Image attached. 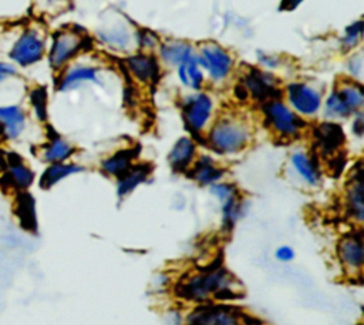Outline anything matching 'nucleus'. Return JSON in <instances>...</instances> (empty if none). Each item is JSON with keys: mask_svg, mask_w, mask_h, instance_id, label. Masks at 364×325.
Returning a JSON list of instances; mask_svg holds the SVG:
<instances>
[{"mask_svg": "<svg viewBox=\"0 0 364 325\" xmlns=\"http://www.w3.org/2000/svg\"><path fill=\"white\" fill-rule=\"evenodd\" d=\"M237 287L236 278L225 267L213 265L181 279L175 285V294L178 298L193 304L212 299L232 301L237 298Z\"/></svg>", "mask_w": 364, "mask_h": 325, "instance_id": "f257e3e1", "label": "nucleus"}, {"mask_svg": "<svg viewBox=\"0 0 364 325\" xmlns=\"http://www.w3.org/2000/svg\"><path fill=\"white\" fill-rule=\"evenodd\" d=\"M3 43L0 57L7 58L21 71L36 67L46 58L48 38L40 24L23 23L3 34Z\"/></svg>", "mask_w": 364, "mask_h": 325, "instance_id": "f03ea898", "label": "nucleus"}, {"mask_svg": "<svg viewBox=\"0 0 364 325\" xmlns=\"http://www.w3.org/2000/svg\"><path fill=\"white\" fill-rule=\"evenodd\" d=\"M252 141L250 124L237 115H223L208 131V145L220 155H232L243 151Z\"/></svg>", "mask_w": 364, "mask_h": 325, "instance_id": "7ed1b4c3", "label": "nucleus"}, {"mask_svg": "<svg viewBox=\"0 0 364 325\" xmlns=\"http://www.w3.org/2000/svg\"><path fill=\"white\" fill-rule=\"evenodd\" d=\"M91 47V40L75 29L63 27L55 30L47 43L46 60L54 73H60L82 51Z\"/></svg>", "mask_w": 364, "mask_h": 325, "instance_id": "20e7f679", "label": "nucleus"}, {"mask_svg": "<svg viewBox=\"0 0 364 325\" xmlns=\"http://www.w3.org/2000/svg\"><path fill=\"white\" fill-rule=\"evenodd\" d=\"M36 181V172L27 160L10 147L0 150V188L6 192L28 191Z\"/></svg>", "mask_w": 364, "mask_h": 325, "instance_id": "39448f33", "label": "nucleus"}, {"mask_svg": "<svg viewBox=\"0 0 364 325\" xmlns=\"http://www.w3.org/2000/svg\"><path fill=\"white\" fill-rule=\"evenodd\" d=\"M262 113L266 127L280 138H297L306 127V121L296 114L280 98H273L262 104Z\"/></svg>", "mask_w": 364, "mask_h": 325, "instance_id": "423d86ee", "label": "nucleus"}, {"mask_svg": "<svg viewBox=\"0 0 364 325\" xmlns=\"http://www.w3.org/2000/svg\"><path fill=\"white\" fill-rule=\"evenodd\" d=\"M247 314L223 302L198 304L186 316L185 325H246Z\"/></svg>", "mask_w": 364, "mask_h": 325, "instance_id": "0eeeda50", "label": "nucleus"}, {"mask_svg": "<svg viewBox=\"0 0 364 325\" xmlns=\"http://www.w3.org/2000/svg\"><path fill=\"white\" fill-rule=\"evenodd\" d=\"M30 114L21 101L0 103V145L20 143L30 127Z\"/></svg>", "mask_w": 364, "mask_h": 325, "instance_id": "6e6552de", "label": "nucleus"}, {"mask_svg": "<svg viewBox=\"0 0 364 325\" xmlns=\"http://www.w3.org/2000/svg\"><path fill=\"white\" fill-rule=\"evenodd\" d=\"M181 111L186 128L192 134L199 135L210 121L213 113V101L206 93L189 94L182 100Z\"/></svg>", "mask_w": 364, "mask_h": 325, "instance_id": "1a4fd4ad", "label": "nucleus"}, {"mask_svg": "<svg viewBox=\"0 0 364 325\" xmlns=\"http://www.w3.org/2000/svg\"><path fill=\"white\" fill-rule=\"evenodd\" d=\"M199 66L215 83L223 81L233 68V58L228 50L216 43H203L196 54Z\"/></svg>", "mask_w": 364, "mask_h": 325, "instance_id": "9d476101", "label": "nucleus"}, {"mask_svg": "<svg viewBox=\"0 0 364 325\" xmlns=\"http://www.w3.org/2000/svg\"><path fill=\"white\" fill-rule=\"evenodd\" d=\"M239 84L245 88L249 98L260 104L279 98L282 94L277 86V78L272 73L256 67L249 68L240 78Z\"/></svg>", "mask_w": 364, "mask_h": 325, "instance_id": "9b49d317", "label": "nucleus"}, {"mask_svg": "<svg viewBox=\"0 0 364 325\" xmlns=\"http://www.w3.org/2000/svg\"><path fill=\"white\" fill-rule=\"evenodd\" d=\"M336 255L341 268L351 277L361 274L364 265V239L361 231L344 234L336 245Z\"/></svg>", "mask_w": 364, "mask_h": 325, "instance_id": "f8f14e48", "label": "nucleus"}, {"mask_svg": "<svg viewBox=\"0 0 364 325\" xmlns=\"http://www.w3.org/2000/svg\"><path fill=\"white\" fill-rule=\"evenodd\" d=\"M289 107L300 117H313L321 108V93L307 83L294 81L286 87Z\"/></svg>", "mask_w": 364, "mask_h": 325, "instance_id": "ddd939ff", "label": "nucleus"}, {"mask_svg": "<svg viewBox=\"0 0 364 325\" xmlns=\"http://www.w3.org/2000/svg\"><path fill=\"white\" fill-rule=\"evenodd\" d=\"M344 210L346 215L361 225L364 221V181H363V165L358 161L346 184L344 190Z\"/></svg>", "mask_w": 364, "mask_h": 325, "instance_id": "4468645a", "label": "nucleus"}, {"mask_svg": "<svg viewBox=\"0 0 364 325\" xmlns=\"http://www.w3.org/2000/svg\"><path fill=\"white\" fill-rule=\"evenodd\" d=\"M313 140L318 154L324 158H331L340 154L346 143V134L340 124L334 121H324L314 127Z\"/></svg>", "mask_w": 364, "mask_h": 325, "instance_id": "2eb2a0df", "label": "nucleus"}, {"mask_svg": "<svg viewBox=\"0 0 364 325\" xmlns=\"http://www.w3.org/2000/svg\"><path fill=\"white\" fill-rule=\"evenodd\" d=\"M74 153L75 147L50 125L47 127L46 140L37 147V155L46 164L68 161Z\"/></svg>", "mask_w": 364, "mask_h": 325, "instance_id": "dca6fc26", "label": "nucleus"}, {"mask_svg": "<svg viewBox=\"0 0 364 325\" xmlns=\"http://www.w3.org/2000/svg\"><path fill=\"white\" fill-rule=\"evenodd\" d=\"M98 70L92 66L68 64L58 73L55 80V88L60 93L73 91L85 83H97Z\"/></svg>", "mask_w": 364, "mask_h": 325, "instance_id": "f3484780", "label": "nucleus"}, {"mask_svg": "<svg viewBox=\"0 0 364 325\" xmlns=\"http://www.w3.org/2000/svg\"><path fill=\"white\" fill-rule=\"evenodd\" d=\"M125 64L131 76L142 83L151 84L159 78V63L155 56L149 53H136L125 58Z\"/></svg>", "mask_w": 364, "mask_h": 325, "instance_id": "a211bd4d", "label": "nucleus"}, {"mask_svg": "<svg viewBox=\"0 0 364 325\" xmlns=\"http://www.w3.org/2000/svg\"><path fill=\"white\" fill-rule=\"evenodd\" d=\"M186 174L200 185H212L222 180L225 170L218 165L210 155H200L195 158Z\"/></svg>", "mask_w": 364, "mask_h": 325, "instance_id": "6ab92c4d", "label": "nucleus"}, {"mask_svg": "<svg viewBox=\"0 0 364 325\" xmlns=\"http://www.w3.org/2000/svg\"><path fill=\"white\" fill-rule=\"evenodd\" d=\"M196 158V143L191 137H181L168 154V162L175 172H186Z\"/></svg>", "mask_w": 364, "mask_h": 325, "instance_id": "aec40b11", "label": "nucleus"}, {"mask_svg": "<svg viewBox=\"0 0 364 325\" xmlns=\"http://www.w3.org/2000/svg\"><path fill=\"white\" fill-rule=\"evenodd\" d=\"M14 214L18 220V224L23 229L27 232L36 234L38 229V221H37V210H36V201L34 197L28 191L17 192L14 194Z\"/></svg>", "mask_w": 364, "mask_h": 325, "instance_id": "412c9836", "label": "nucleus"}, {"mask_svg": "<svg viewBox=\"0 0 364 325\" xmlns=\"http://www.w3.org/2000/svg\"><path fill=\"white\" fill-rule=\"evenodd\" d=\"M152 172V165L148 162H134L122 175L117 178V195L125 198L136 187L144 184Z\"/></svg>", "mask_w": 364, "mask_h": 325, "instance_id": "4be33fe9", "label": "nucleus"}, {"mask_svg": "<svg viewBox=\"0 0 364 325\" xmlns=\"http://www.w3.org/2000/svg\"><path fill=\"white\" fill-rule=\"evenodd\" d=\"M81 171H84V167H81L75 162H71V161L47 164L38 177V187L41 190H51L54 185H57L63 180H65L74 174H78Z\"/></svg>", "mask_w": 364, "mask_h": 325, "instance_id": "5701e85b", "label": "nucleus"}, {"mask_svg": "<svg viewBox=\"0 0 364 325\" xmlns=\"http://www.w3.org/2000/svg\"><path fill=\"white\" fill-rule=\"evenodd\" d=\"M26 108L37 123L48 120V91L46 86L34 84L26 90Z\"/></svg>", "mask_w": 364, "mask_h": 325, "instance_id": "b1692460", "label": "nucleus"}, {"mask_svg": "<svg viewBox=\"0 0 364 325\" xmlns=\"http://www.w3.org/2000/svg\"><path fill=\"white\" fill-rule=\"evenodd\" d=\"M138 154H139L138 147L121 148L101 161V170L107 175L118 178L134 164V161L138 158Z\"/></svg>", "mask_w": 364, "mask_h": 325, "instance_id": "393cba45", "label": "nucleus"}, {"mask_svg": "<svg viewBox=\"0 0 364 325\" xmlns=\"http://www.w3.org/2000/svg\"><path fill=\"white\" fill-rule=\"evenodd\" d=\"M290 164L306 184L314 187L320 182V167L316 158H313L310 154L304 151H294L290 155Z\"/></svg>", "mask_w": 364, "mask_h": 325, "instance_id": "a878e982", "label": "nucleus"}, {"mask_svg": "<svg viewBox=\"0 0 364 325\" xmlns=\"http://www.w3.org/2000/svg\"><path fill=\"white\" fill-rule=\"evenodd\" d=\"M196 53L193 47L181 40H169L159 44V57L162 61H165L168 66H179L192 57H195Z\"/></svg>", "mask_w": 364, "mask_h": 325, "instance_id": "bb28decb", "label": "nucleus"}, {"mask_svg": "<svg viewBox=\"0 0 364 325\" xmlns=\"http://www.w3.org/2000/svg\"><path fill=\"white\" fill-rule=\"evenodd\" d=\"M334 90L353 115L358 111H363L364 91L360 83L355 80H344Z\"/></svg>", "mask_w": 364, "mask_h": 325, "instance_id": "cd10ccee", "label": "nucleus"}, {"mask_svg": "<svg viewBox=\"0 0 364 325\" xmlns=\"http://www.w3.org/2000/svg\"><path fill=\"white\" fill-rule=\"evenodd\" d=\"M220 204H222V229L226 232H230L245 212V201L242 200L237 191L236 194L222 200Z\"/></svg>", "mask_w": 364, "mask_h": 325, "instance_id": "c85d7f7f", "label": "nucleus"}, {"mask_svg": "<svg viewBox=\"0 0 364 325\" xmlns=\"http://www.w3.org/2000/svg\"><path fill=\"white\" fill-rule=\"evenodd\" d=\"M178 77H179V81L191 90L198 91L202 88L205 77L196 56L178 66Z\"/></svg>", "mask_w": 364, "mask_h": 325, "instance_id": "c756f323", "label": "nucleus"}, {"mask_svg": "<svg viewBox=\"0 0 364 325\" xmlns=\"http://www.w3.org/2000/svg\"><path fill=\"white\" fill-rule=\"evenodd\" d=\"M21 83L20 70L7 58L0 57V103L4 101V96H11V88Z\"/></svg>", "mask_w": 364, "mask_h": 325, "instance_id": "7c9ffc66", "label": "nucleus"}, {"mask_svg": "<svg viewBox=\"0 0 364 325\" xmlns=\"http://www.w3.org/2000/svg\"><path fill=\"white\" fill-rule=\"evenodd\" d=\"M323 113H324V117L328 120H343V118H348L353 115L350 113V110L346 107V104L343 103V100L338 97L336 90H333L327 96V98L324 101Z\"/></svg>", "mask_w": 364, "mask_h": 325, "instance_id": "2f4dec72", "label": "nucleus"}, {"mask_svg": "<svg viewBox=\"0 0 364 325\" xmlns=\"http://www.w3.org/2000/svg\"><path fill=\"white\" fill-rule=\"evenodd\" d=\"M361 38H363V21L357 20L344 30V34L341 38L343 51H350L355 48L360 44Z\"/></svg>", "mask_w": 364, "mask_h": 325, "instance_id": "473e14b6", "label": "nucleus"}, {"mask_svg": "<svg viewBox=\"0 0 364 325\" xmlns=\"http://www.w3.org/2000/svg\"><path fill=\"white\" fill-rule=\"evenodd\" d=\"M136 43L145 51H151V50L159 47V44H161L158 36L154 31L146 30V29H142L136 33Z\"/></svg>", "mask_w": 364, "mask_h": 325, "instance_id": "72a5a7b5", "label": "nucleus"}, {"mask_svg": "<svg viewBox=\"0 0 364 325\" xmlns=\"http://www.w3.org/2000/svg\"><path fill=\"white\" fill-rule=\"evenodd\" d=\"M70 0H36V6L40 13L57 14L68 6Z\"/></svg>", "mask_w": 364, "mask_h": 325, "instance_id": "f704fd0d", "label": "nucleus"}, {"mask_svg": "<svg viewBox=\"0 0 364 325\" xmlns=\"http://www.w3.org/2000/svg\"><path fill=\"white\" fill-rule=\"evenodd\" d=\"M351 133L357 137L361 138L364 135V115L363 111H358L353 115V123H351Z\"/></svg>", "mask_w": 364, "mask_h": 325, "instance_id": "c9c22d12", "label": "nucleus"}, {"mask_svg": "<svg viewBox=\"0 0 364 325\" xmlns=\"http://www.w3.org/2000/svg\"><path fill=\"white\" fill-rule=\"evenodd\" d=\"M274 258L280 262H290L294 259V251L291 247L289 245H282L276 249L274 252Z\"/></svg>", "mask_w": 364, "mask_h": 325, "instance_id": "e433bc0d", "label": "nucleus"}, {"mask_svg": "<svg viewBox=\"0 0 364 325\" xmlns=\"http://www.w3.org/2000/svg\"><path fill=\"white\" fill-rule=\"evenodd\" d=\"M260 63L264 67H276L280 63V60L276 56H266V54H263V56H260Z\"/></svg>", "mask_w": 364, "mask_h": 325, "instance_id": "4c0bfd02", "label": "nucleus"}, {"mask_svg": "<svg viewBox=\"0 0 364 325\" xmlns=\"http://www.w3.org/2000/svg\"><path fill=\"white\" fill-rule=\"evenodd\" d=\"M301 1H303V0H282V3H280V10L291 11V10H294L296 7H299Z\"/></svg>", "mask_w": 364, "mask_h": 325, "instance_id": "58836bf2", "label": "nucleus"}]
</instances>
